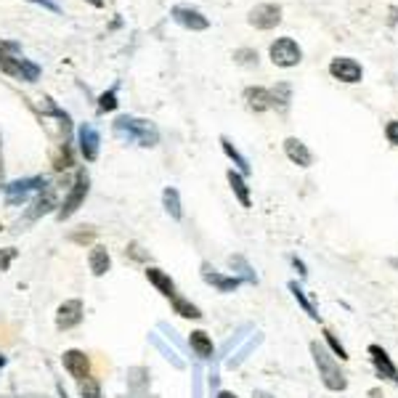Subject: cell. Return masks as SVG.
<instances>
[{
    "label": "cell",
    "instance_id": "6da1fadb",
    "mask_svg": "<svg viewBox=\"0 0 398 398\" xmlns=\"http://www.w3.org/2000/svg\"><path fill=\"white\" fill-rule=\"evenodd\" d=\"M112 133H114V139L125 141V144H136L141 149H154V146H159V128L146 117L119 114L112 122Z\"/></svg>",
    "mask_w": 398,
    "mask_h": 398
},
{
    "label": "cell",
    "instance_id": "7a4b0ae2",
    "mask_svg": "<svg viewBox=\"0 0 398 398\" xmlns=\"http://www.w3.org/2000/svg\"><path fill=\"white\" fill-rule=\"evenodd\" d=\"M0 72L14 80H21V82H38L40 75H43L40 64L21 56V45L16 40L3 38H0Z\"/></svg>",
    "mask_w": 398,
    "mask_h": 398
},
{
    "label": "cell",
    "instance_id": "3957f363",
    "mask_svg": "<svg viewBox=\"0 0 398 398\" xmlns=\"http://www.w3.org/2000/svg\"><path fill=\"white\" fill-rule=\"evenodd\" d=\"M88 194H90V173H88V168H77L75 170V178H72V183H70V189H67L64 199L59 202V210L53 213L56 220L64 223V220L75 218L77 210L85 205Z\"/></svg>",
    "mask_w": 398,
    "mask_h": 398
},
{
    "label": "cell",
    "instance_id": "277c9868",
    "mask_svg": "<svg viewBox=\"0 0 398 398\" xmlns=\"http://www.w3.org/2000/svg\"><path fill=\"white\" fill-rule=\"evenodd\" d=\"M311 356H313V364H316V372H318V377H321V382H324V388L335 390V393L348 388V377L343 375L340 364L335 361V356H332L324 345L311 343Z\"/></svg>",
    "mask_w": 398,
    "mask_h": 398
},
{
    "label": "cell",
    "instance_id": "5b68a950",
    "mask_svg": "<svg viewBox=\"0 0 398 398\" xmlns=\"http://www.w3.org/2000/svg\"><path fill=\"white\" fill-rule=\"evenodd\" d=\"M50 181L45 176H30V178H16V181H6L3 186V197H6V205L9 208H19V205H27L32 202V197H38L43 189H48Z\"/></svg>",
    "mask_w": 398,
    "mask_h": 398
},
{
    "label": "cell",
    "instance_id": "8992f818",
    "mask_svg": "<svg viewBox=\"0 0 398 398\" xmlns=\"http://www.w3.org/2000/svg\"><path fill=\"white\" fill-rule=\"evenodd\" d=\"M59 210V199H56V189L48 186V189H43L38 197H32L30 208L21 213V218L14 223V229L16 231H27L30 226H35L40 218H45L50 213H56Z\"/></svg>",
    "mask_w": 398,
    "mask_h": 398
},
{
    "label": "cell",
    "instance_id": "52a82bcc",
    "mask_svg": "<svg viewBox=\"0 0 398 398\" xmlns=\"http://www.w3.org/2000/svg\"><path fill=\"white\" fill-rule=\"evenodd\" d=\"M82 321H85V303H82V298L64 300L56 308V313H53V327L59 329V332H72Z\"/></svg>",
    "mask_w": 398,
    "mask_h": 398
},
{
    "label": "cell",
    "instance_id": "ba28073f",
    "mask_svg": "<svg viewBox=\"0 0 398 398\" xmlns=\"http://www.w3.org/2000/svg\"><path fill=\"white\" fill-rule=\"evenodd\" d=\"M75 141H77V154L85 162H96L99 159V154H101V133H99V128L93 125V122H80L77 125V136H75Z\"/></svg>",
    "mask_w": 398,
    "mask_h": 398
},
{
    "label": "cell",
    "instance_id": "9c48e42d",
    "mask_svg": "<svg viewBox=\"0 0 398 398\" xmlns=\"http://www.w3.org/2000/svg\"><path fill=\"white\" fill-rule=\"evenodd\" d=\"M269 56L276 67L289 70V67H298L300 61H303V48H300L292 38H276L274 43H271Z\"/></svg>",
    "mask_w": 398,
    "mask_h": 398
},
{
    "label": "cell",
    "instance_id": "30bf717a",
    "mask_svg": "<svg viewBox=\"0 0 398 398\" xmlns=\"http://www.w3.org/2000/svg\"><path fill=\"white\" fill-rule=\"evenodd\" d=\"M61 367L70 375L75 382L85 380L93 375V364H90V353H85L82 348H67L61 353Z\"/></svg>",
    "mask_w": 398,
    "mask_h": 398
},
{
    "label": "cell",
    "instance_id": "8fae6325",
    "mask_svg": "<svg viewBox=\"0 0 398 398\" xmlns=\"http://www.w3.org/2000/svg\"><path fill=\"white\" fill-rule=\"evenodd\" d=\"M202 281H205L208 287L215 289V292H220V295H231V292H237V289L242 287V276L215 271L210 263H202Z\"/></svg>",
    "mask_w": 398,
    "mask_h": 398
},
{
    "label": "cell",
    "instance_id": "7c38bea8",
    "mask_svg": "<svg viewBox=\"0 0 398 398\" xmlns=\"http://www.w3.org/2000/svg\"><path fill=\"white\" fill-rule=\"evenodd\" d=\"M170 19L189 32H205L210 27V19L199 9H194V6H173L170 9Z\"/></svg>",
    "mask_w": 398,
    "mask_h": 398
},
{
    "label": "cell",
    "instance_id": "4fadbf2b",
    "mask_svg": "<svg viewBox=\"0 0 398 398\" xmlns=\"http://www.w3.org/2000/svg\"><path fill=\"white\" fill-rule=\"evenodd\" d=\"M247 21L249 27H255V30H274V27L281 24V6H276V3H258L247 14Z\"/></svg>",
    "mask_w": 398,
    "mask_h": 398
},
{
    "label": "cell",
    "instance_id": "5bb4252c",
    "mask_svg": "<svg viewBox=\"0 0 398 398\" xmlns=\"http://www.w3.org/2000/svg\"><path fill=\"white\" fill-rule=\"evenodd\" d=\"M329 75L335 80H340V82L353 85V82H361L364 70H361V64H358L356 59H350V56H338V59H332V64H329Z\"/></svg>",
    "mask_w": 398,
    "mask_h": 398
},
{
    "label": "cell",
    "instance_id": "9a60e30c",
    "mask_svg": "<svg viewBox=\"0 0 398 398\" xmlns=\"http://www.w3.org/2000/svg\"><path fill=\"white\" fill-rule=\"evenodd\" d=\"M144 279H146V281H149L151 287L157 289L165 300H170L173 295H178V284H176V279L170 276L165 269H159V266H144Z\"/></svg>",
    "mask_w": 398,
    "mask_h": 398
},
{
    "label": "cell",
    "instance_id": "2e32d148",
    "mask_svg": "<svg viewBox=\"0 0 398 398\" xmlns=\"http://www.w3.org/2000/svg\"><path fill=\"white\" fill-rule=\"evenodd\" d=\"M369 358H372V364H375V369H377L380 377L390 380L393 385H398V369L396 364H393V358H390V353L382 345H369L367 348Z\"/></svg>",
    "mask_w": 398,
    "mask_h": 398
},
{
    "label": "cell",
    "instance_id": "e0dca14e",
    "mask_svg": "<svg viewBox=\"0 0 398 398\" xmlns=\"http://www.w3.org/2000/svg\"><path fill=\"white\" fill-rule=\"evenodd\" d=\"M88 271H90V276H107L112 271V252L107 244H93V247H88Z\"/></svg>",
    "mask_w": 398,
    "mask_h": 398
},
{
    "label": "cell",
    "instance_id": "ac0fdd59",
    "mask_svg": "<svg viewBox=\"0 0 398 398\" xmlns=\"http://www.w3.org/2000/svg\"><path fill=\"white\" fill-rule=\"evenodd\" d=\"M189 348L199 361H210V358L215 356V343H213V335L205 332V329H191L189 332Z\"/></svg>",
    "mask_w": 398,
    "mask_h": 398
},
{
    "label": "cell",
    "instance_id": "d6986e66",
    "mask_svg": "<svg viewBox=\"0 0 398 398\" xmlns=\"http://www.w3.org/2000/svg\"><path fill=\"white\" fill-rule=\"evenodd\" d=\"M244 104H247L249 112H269L274 109V96H271V88H263V85H249L244 88Z\"/></svg>",
    "mask_w": 398,
    "mask_h": 398
},
{
    "label": "cell",
    "instance_id": "ffe728a7",
    "mask_svg": "<svg viewBox=\"0 0 398 398\" xmlns=\"http://www.w3.org/2000/svg\"><path fill=\"white\" fill-rule=\"evenodd\" d=\"M284 154H287L289 162L298 165V168H311V165H313V154H311V149L300 139H295V136L284 139Z\"/></svg>",
    "mask_w": 398,
    "mask_h": 398
},
{
    "label": "cell",
    "instance_id": "44dd1931",
    "mask_svg": "<svg viewBox=\"0 0 398 398\" xmlns=\"http://www.w3.org/2000/svg\"><path fill=\"white\" fill-rule=\"evenodd\" d=\"M170 303V311L176 313L178 318H186V321H202L205 318V313H202V308H199L197 303H191L186 295H173V298L168 300Z\"/></svg>",
    "mask_w": 398,
    "mask_h": 398
},
{
    "label": "cell",
    "instance_id": "7402d4cb",
    "mask_svg": "<svg viewBox=\"0 0 398 398\" xmlns=\"http://www.w3.org/2000/svg\"><path fill=\"white\" fill-rule=\"evenodd\" d=\"M226 178H229V186L231 191H234V197H237V202L242 205L244 210L252 208V197H249V186H247V178L239 173V170L231 168L229 173H226Z\"/></svg>",
    "mask_w": 398,
    "mask_h": 398
},
{
    "label": "cell",
    "instance_id": "603a6c76",
    "mask_svg": "<svg viewBox=\"0 0 398 398\" xmlns=\"http://www.w3.org/2000/svg\"><path fill=\"white\" fill-rule=\"evenodd\" d=\"M162 208H165V213H168V215L176 220V223H181V220H183L181 191L176 189V186H165V189H162Z\"/></svg>",
    "mask_w": 398,
    "mask_h": 398
},
{
    "label": "cell",
    "instance_id": "cb8c5ba5",
    "mask_svg": "<svg viewBox=\"0 0 398 398\" xmlns=\"http://www.w3.org/2000/svg\"><path fill=\"white\" fill-rule=\"evenodd\" d=\"M220 149H223V154H226V157L231 159V162H234V165H237V170L239 173H242V176H244V178H247L249 176V162H247V157H244V154H242V151L237 149V146H234V144H231V139L229 136H220Z\"/></svg>",
    "mask_w": 398,
    "mask_h": 398
},
{
    "label": "cell",
    "instance_id": "d4e9b609",
    "mask_svg": "<svg viewBox=\"0 0 398 398\" xmlns=\"http://www.w3.org/2000/svg\"><path fill=\"white\" fill-rule=\"evenodd\" d=\"M75 146H72V141H64V144H59V149H56V154H53V170L56 173H64V170L75 168Z\"/></svg>",
    "mask_w": 398,
    "mask_h": 398
},
{
    "label": "cell",
    "instance_id": "484cf974",
    "mask_svg": "<svg viewBox=\"0 0 398 398\" xmlns=\"http://www.w3.org/2000/svg\"><path fill=\"white\" fill-rule=\"evenodd\" d=\"M119 85H112L109 90H104L99 99V104H96V109H99V114H109V112H114L119 107Z\"/></svg>",
    "mask_w": 398,
    "mask_h": 398
},
{
    "label": "cell",
    "instance_id": "4316f807",
    "mask_svg": "<svg viewBox=\"0 0 398 398\" xmlns=\"http://www.w3.org/2000/svg\"><path fill=\"white\" fill-rule=\"evenodd\" d=\"M77 393L80 398H104V388H101V380L96 375L80 380L77 382Z\"/></svg>",
    "mask_w": 398,
    "mask_h": 398
},
{
    "label": "cell",
    "instance_id": "83f0119b",
    "mask_svg": "<svg viewBox=\"0 0 398 398\" xmlns=\"http://www.w3.org/2000/svg\"><path fill=\"white\" fill-rule=\"evenodd\" d=\"M289 292H292V298L298 300L300 308L306 311V313H308V316L313 318V321H321V318H318V313H316V308H313V303H311L308 295H306V289L300 287L298 281H289Z\"/></svg>",
    "mask_w": 398,
    "mask_h": 398
},
{
    "label": "cell",
    "instance_id": "f1b7e54d",
    "mask_svg": "<svg viewBox=\"0 0 398 398\" xmlns=\"http://www.w3.org/2000/svg\"><path fill=\"white\" fill-rule=\"evenodd\" d=\"M271 96H274V107L284 112L289 107V101H292V88H289L287 82H279L276 88H271Z\"/></svg>",
    "mask_w": 398,
    "mask_h": 398
},
{
    "label": "cell",
    "instance_id": "f546056e",
    "mask_svg": "<svg viewBox=\"0 0 398 398\" xmlns=\"http://www.w3.org/2000/svg\"><path fill=\"white\" fill-rule=\"evenodd\" d=\"M96 229L93 226H80V231H72L70 234V242H75V244H80V247H93L96 242Z\"/></svg>",
    "mask_w": 398,
    "mask_h": 398
},
{
    "label": "cell",
    "instance_id": "4dcf8cb0",
    "mask_svg": "<svg viewBox=\"0 0 398 398\" xmlns=\"http://www.w3.org/2000/svg\"><path fill=\"white\" fill-rule=\"evenodd\" d=\"M125 258L133 260V263H144V266H149V252L141 247L139 242H128V247H125Z\"/></svg>",
    "mask_w": 398,
    "mask_h": 398
},
{
    "label": "cell",
    "instance_id": "1f68e13d",
    "mask_svg": "<svg viewBox=\"0 0 398 398\" xmlns=\"http://www.w3.org/2000/svg\"><path fill=\"white\" fill-rule=\"evenodd\" d=\"M234 61L242 67H258V50L255 48H237L234 50Z\"/></svg>",
    "mask_w": 398,
    "mask_h": 398
},
{
    "label": "cell",
    "instance_id": "d6a6232c",
    "mask_svg": "<svg viewBox=\"0 0 398 398\" xmlns=\"http://www.w3.org/2000/svg\"><path fill=\"white\" fill-rule=\"evenodd\" d=\"M19 258V249L16 247H0V274H9L11 266Z\"/></svg>",
    "mask_w": 398,
    "mask_h": 398
},
{
    "label": "cell",
    "instance_id": "836d02e7",
    "mask_svg": "<svg viewBox=\"0 0 398 398\" xmlns=\"http://www.w3.org/2000/svg\"><path fill=\"white\" fill-rule=\"evenodd\" d=\"M229 263L231 266H239V274H242V281H249V284H255V281H258V276H255V274H252V269H249L247 263H244V258H239V255H234V258H229Z\"/></svg>",
    "mask_w": 398,
    "mask_h": 398
},
{
    "label": "cell",
    "instance_id": "e575fe53",
    "mask_svg": "<svg viewBox=\"0 0 398 398\" xmlns=\"http://www.w3.org/2000/svg\"><path fill=\"white\" fill-rule=\"evenodd\" d=\"M324 340H327L329 343V348L335 350V356H340V361H348V350L343 348V345H340V340L335 338V335H332V332H329V329H324Z\"/></svg>",
    "mask_w": 398,
    "mask_h": 398
},
{
    "label": "cell",
    "instance_id": "d590c367",
    "mask_svg": "<svg viewBox=\"0 0 398 398\" xmlns=\"http://www.w3.org/2000/svg\"><path fill=\"white\" fill-rule=\"evenodd\" d=\"M385 139H388L390 146H398V119H390L385 125Z\"/></svg>",
    "mask_w": 398,
    "mask_h": 398
},
{
    "label": "cell",
    "instance_id": "8d00e7d4",
    "mask_svg": "<svg viewBox=\"0 0 398 398\" xmlns=\"http://www.w3.org/2000/svg\"><path fill=\"white\" fill-rule=\"evenodd\" d=\"M27 3H35V6L50 11V14H61V6L56 3V0H27Z\"/></svg>",
    "mask_w": 398,
    "mask_h": 398
},
{
    "label": "cell",
    "instance_id": "74e56055",
    "mask_svg": "<svg viewBox=\"0 0 398 398\" xmlns=\"http://www.w3.org/2000/svg\"><path fill=\"white\" fill-rule=\"evenodd\" d=\"M6 186V157H3V133H0V189Z\"/></svg>",
    "mask_w": 398,
    "mask_h": 398
},
{
    "label": "cell",
    "instance_id": "f35d334b",
    "mask_svg": "<svg viewBox=\"0 0 398 398\" xmlns=\"http://www.w3.org/2000/svg\"><path fill=\"white\" fill-rule=\"evenodd\" d=\"M292 266H295V269H298V274L303 279L308 276V271H306V263H303V260H298V258H292Z\"/></svg>",
    "mask_w": 398,
    "mask_h": 398
},
{
    "label": "cell",
    "instance_id": "ab89813d",
    "mask_svg": "<svg viewBox=\"0 0 398 398\" xmlns=\"http://www.w3.org/2000/svg\"><path fill=\"white\" fill-rule=\"evenodd\" d=\"M390 24H398V6H390Z\"/></svg>",
    "mask_w": 398,
    "mask_h": 398
},
{
    "label": "cell",
    "instance_id": "60d3db41",
    "mask_svg": "<svg viewBox=\"0 0 398 398\" xmlns=\"http://www.w3.org/2000/svg\"><path fill=\"white\" fill-rule=\"evenodd\" d=\"M215 398H239V396L234 393V390H218V396Z\"/></svg>",
    "mask_w": 398,
    "mask_h": 398
},
{
    "label": "cell",
    "instance_id": "b9f144b4",
    "mask_svg": "<svg viewBox=\"0 0 398 398\" xmlns=\"http://www.w3.org/2000/svg\"><path fill=\"white\" fill-rule=\"evenodd\" d=\"M252 398H274L269 390H252Z\"/></svg>",
    "mask_w": 398,
    "mask_h": 398
},
{
    "label": "cell",
    "instance_id": "7bdbcfd3",
    "mask_svg": "<svg viewBox=\"0 0 398 398\" xmlns=\"http://www.w3.org/2000/svg\"><path fill=\"white\" fill-rule=\"evenodd\" d=\"M9 367V356H6V353H3V350H0V372H3V369Z\"/></svg>",
    "mask_w": 398,
    "mask_h": 398
},
{
    "label": "cell",
    "instance_id": "ee69618b",
    "mask_svg": "<svg viewBox=\"0 0 398 398\" xmlns=\"http://www.w3.org/2000/svg\"><path fill=\"white\" fill-rule=\"evenodd\" d=\"M85 3H90L93 9H104V0H85Z\"/></svg>",
    "mask_w": 398,
    "mask_h": 398
}]
</instances>
